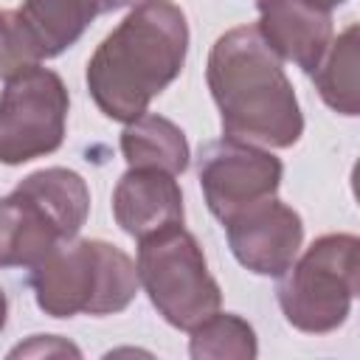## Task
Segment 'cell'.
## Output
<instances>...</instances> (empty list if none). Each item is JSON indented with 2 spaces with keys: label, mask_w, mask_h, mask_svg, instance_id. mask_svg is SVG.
Masks as SVG:
<instances>
[{
  "label": "cell",
  "mask_w": 360,
  "mask_h": 360,
  "mask_svg": "<svg viewBox=\"0 0 360 360\" xmlns=\"http://www.w3.org/2000/svg\"><path fill=\"white\" fill-rule=\"evenodd\" d=\"M188 22L172 0H141L98 42L87 62V90L96 107L121 124L143 115L183 70Z\"/></svg>",
  "instance_id": "1"
},
{
  "label": "cell",
  "mask_w": 360,
  "mask_h": 360,
  "mask_svg": "<svg viewBox=\"0 0 360 360\" xmlns=\"http://www.w3.org/2000/svg\"><path fill=\"white\" fill-rule=\"evenodd\" d=\"M205 79L228 138L287 149L304 135L292 82L256 25H236L211 45Z\"/></svg>",
  "instance_id": "2"
},
{
  "label": "cell",
  "mask_w": 360,
  "mask_h": 360,
  "mask_svg": "<svg viewBox=\"0 0 360 360\" xmlns=\"http://www.w3.org/2000/svg\"><path fill=\"white\" fill-rule=\"evenodd\" d=\"M37 307L51 318L115 315L138 295L135 262L104 239H65L28 273Z\"/></svg>",
  "instance_id": "3"
},
{
  "label": "cell",
  "mask_w": 360,
  "mask_h": 360,
  "mask_svg": "<svg viewBox=\"0 0 360 360\" xmlns=\"http://www.w3.org/2000/svg\"><path fill=\"white\" fill-rule=\"evenodd\" d=\"M90 214L84 177L65 166L31 172L0 197V270L34 267L59 242L73 239Z\"/></svg>",
  "instance_id": "4"
},
{
  "label": "cell",
  "mask_w": 360,
  "mask_h": 360,
  "mask_svg": "<svg viewBox=\"0 0 360 360\" xmlns=\"http://www.w3.org/2000/svg\"><path fill=\"white\" fill-rule=\"evenodd\" d=\"M357 250L354 233H326L292 259L276 290L290 326L326 335L346 323L357 295Z\"/></svg>",
  "instance_id": "5"
},
{
  "label": "cell",
  "mask_w": 360,
  "mask_h": 360,
  "mask_svg": "<svg viewBox=\"0 0 360 360\" xmlns=\"http://www.w3.org/2000/svg\"><path fill=\"white\" fill-rule=\"evenodd\" d=\"M135 270L152 307L174 329L191 332L222 304V290L208 273L205 253L183 225L141 239Z\"/></svg>",
  "instance_id": "6"
},
{
  "label": "cell",
  "mask_w": 360,
  "mask_h": 360,
  "mask_svg": "<svg viewBox=\"0 0 360 360\" xmlns=\"http://www.w3.org/2000/svg\"><path fill=\"white\" fill-rule=\"evenodd\" d=\"M70 96L51 68H31L0 93V163L22 166L56 152L65 141Z\"/></svg>",
  "instance_id": "7"
},
{
  "label": "cell",
  "mask_w": 360,
  "mask_h": 360,
  "mask_svg": "<svg viewBox=\"0 0 360 360\" xmlns=\"http://www.w3.org/2000/svg\"><path fill=\"white\" fill-rule=\"evenodd\" d=\"M281 174H284L281 160L273 152L248 141H236L225 135L200 149V163H197L200 188L208 211L219 222H228L233 214H239L242 208L259 200L276 197L281 186Z\"/></svg>",
  "instance_id": "8"
},
{
  "label": "cell",
  "mask_w": 360,
  "mask_h": 360,
  "mask_svg": "<svg viewBox=\"0 0 360 360\" xmlns=\"http://www.w3.org/2000/svg\"><path fill=\"white\" fill-rule=\"evenodd\" d=\"M222 225L231 253L256 276L278 278L292 264L304 242V222L298 211L276 197L242 208Z\"/></svg>",
  "instance_id": "9"
},
{
  "label": "cell",
  "mask_w": 360,
  "mask_h": 360,
  "mask_svg": "<svg viewBox=\"0 0 360 360\" xmlns=\"http://www.w3.org/2000/svg\"><path fill=\"white\" fill-rule=\"evenodd\" d=\"M112 217L118 228L138 242L183 225V191L174 174L163 169L129 166L112 188Z\"/></svg>",
  "instance_id": "10"
},
{
  "label": "cell",
  "mask_w": 360,
  "mask_h": 360,
  "mask_svg": "<svg viewBox=\"0 0 360 360\" xmlns=\"http://www.w3.org/2000/svg\"><path fill=\"white\" fill-rule=\"evenodd\" d=\"M259 34L281 62L312 73L332 42V17L307 0H256Z\"/></svg>",
  "instance_id": "11"
},
{
  "label": "cell",
  "mask_w": 360,
  "mask_h": 360,
  "mask_svg": "<svg viewBox=\"0 0 360 360\" xmlns=\"http://www.w3.org/2000/svg\"><path fill=\"white\" fill-rule=\"evenodd\" d=\"M121 155L127 166L163 169L169 174H183L188 169L191 152L186 132L158 112H143L129 121L121 132Z\"/></svg>",
  "instance_id": "12"
},
{
  "label": "cell",
  "mask_w": 360,
  "mask_h": 360,
  "mask_svg": "<svg viewBox=\"0 0 360 360\" xmlns=\"http://www.w3.org/2000/svg\"><path fill=\"white\" fill-rule=\"evenodd\" d=\"M17 14L39 59H53L76 45L84 28L98 17L90 0H22Z\"/></svg>",
  "instance_id": "13"
},
{
  "label": "cell",
  "mask_w": 360,
  "mask_h": 360,
  "mask_svg": "<svg viewBox=\"0 0 360 360\" xmlns=\"http://www.w3.org/2000/svg\"><path fill=\"white\" fill-rule=\"evenodd\" d=\"M323 104L340 115L354 118L360 110L357 101V25L352 22L338 39L329 42L318 68L309 73Z\"/></svg>",
  "instance_id": "14"
},
{
  "label": "cell",
  "mask_w": 360,
  "mask_h": 360,
  "mask_svg": "<svg viewBox=\"0 0 360 360\" xmlns=\"http://www.w3.org/2000/svg\"><path fill=\"white\" fill-rule=\"evenodd\" d=\"M188 354L194 360H222V357L253 360L259 354V343L253 326L245 318L217 309L191 329Z\"/></svg>",
  "instance_id": "15"
},
{
  "label": "cell",
  "mask_w": 360,
  "mask_h": 360,
  "mask_svg": "<svg viewBox=\"0 0 360 360\" xmlns=\"http://www.w3.org/2000/svg\"><path fill=\"white\" fill-rule=\"evenodd\" d=\"M42 59L17 11H0V79H14Z\"/></svg>",
  "instance_id": "16"
},
{
  "label": "cell",
  "mask_w": 360,
  "mask_h": 360,
  "mask_svg": "<svg viewBox=\"0 0 360 360\" xmlns=\"http://www.w3.org/2000/svg\"><path fill=\"white\" fill-rule=\"evenodd\" d=\"M20 354H28V357H42V354H82L73 343L62 340L59 335H34L28 343H20L17 349H11L8 357H20Z\"/></svg>",
  "instance_id": "17"
},
{
  "label": "cell",
  "mask_w": 360,
  "mask_h": 360,
  "mask_svg": "<svg viewBox=\"0 0 360 360\" xmlns=\"http://www.w3.org/2000/svg\"><path fill=\"white\" fill-rule=\"evenodd\" d=\"M96 6L98 14H110V11H118V8H127V6H135V0H90Z\"/></svg>",
  "instance_id": "18"
},
{
  "label": "cell",
  "mask_w": 360,
  "mask_h": 360,
  "mask_svg": "<svg viewBox=\"0 0 360 360\" xmlns=\"http://www.w3.org/2000/svg\"><path fill=\"white\" fill-rule=\"evenodd\" d=\"M309 6H315V8H323V11H332V8H338V6H343L346 0H307Z\"/></svg>",
  "instance_id": "19"
},
{
  "label": "cell",
  "mask_w": 360,
  "mask_h": 360,
  "mask_svg": "<svg viewBox=\"0 0 360 360\" xmlns=\"http://www.w3.org/2000/svg\"><path fill=\"white\" fill-rule=\"evenodd\" d=\"M6 318H8V301H6V292L0 290V332L6 326Z\"/></svg>",
  "instance_id": "20"
}]
</instances>
